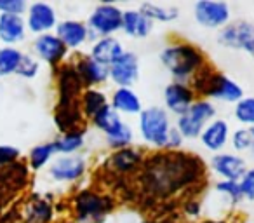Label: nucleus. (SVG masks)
Instances as JSON below:
<instances>
[{"instance_id":"1","label":"nucleus","mask_w":254,"mask_h":223,"mask_svg":"<svg viewBox=\"0 0 254 223\" xmlns=\"http://www.w3.org/2000/svg\"><path fill=\"white\" fill-rule=\"evenodd\" d=\"M202 162L181 152H162L150 157L141 166V183L157 197L171 194L193 183L202 173Z\"/></svg>"},{"instance_id":"2","label":"nucleus","mask_w":254,"mask_h":223,"mask_svg":"<svg viewBox=\"0 0 254 223\" xmlns=\"http://www.w3.org/2000/svg\"><path fill=\"white\" fill-rule=\"evenodd\" d=\"M160 61L174 77V82H183V84H191V80L207 67L204 53L193 44L183 40L164 47L160 53Z\"/></svg>"},{"instance_id":"3","label":"nucleus","mask_w":254,"mask_h":223,"mask_svg":"<svg viewBox=\"0 0 254 223\" xmlns=\"http://www.w3.org/2000/svg\"><path fill=\"white\" fill-rule=\"evenodd\" d=\"M200 82L198 87H195V92H200L209 101H221V103H239L244 98V89L237 84L233 78L226 77L223 74H218L216 70H209L207 67L191 80L190 85H195Z\"/></svg>"},{"instance_id":"4","label":"nucleus","mask_w":254,"mask_h":223,"mask_svg":"<svg viewBox=\"0 0 254 223\" xmlns=\"http://www.w3.org/2000/svg\"><path fill=\"white\" fill-rule=\"evenodd\" d=\"M138 128L145 143L155 149H166L173 124L164 106H148L138 115Z\"/></svg>"},{"instance_id":"5","label":"nucleus","mask_w":254,"mask_h":223,"mask_svg":"<svg viewBox=\"0 0 254 223\" xmlns=\"http://www.w3.org/2000/svg\"><path fill=\"white\" fill-rule=\"evenodd\" d=\"M216 119V105L205 98H197L183 115L176 117V126L183 140H197L204 128Z\"/></svg>"},{"instance_id":"6","label":"nucleus","mask_w":254,"mask_h":223,"mask_svg":"<svg viewBox=\"0 0 254 223\" xmlns=\"http://www.w3.org/2000/svg\"><path fill=\"white\" fill-rule=\"evenodd\" d=\"M122 9L115 4H99L91 12L87 21L89 39L113 37L122 30Z\"/></svg>"},{"instance_id":"7","label":"nucleus","mask_w":254,"mask_h":223,"mask_svg":"<svg viewBox=\"0 0 254 223\" xmlns=\"http://www.w3.org/2000/svg\"><path fill=\"white\" fill-rule=\"evenodd\" d=\"M218 46L226 49L244 51L254 58V23L251 21H233L223 26L218 32Z\"/></svg>"},{"instance_id":"8","label":"nucleus","mask_w":254,"mask_h":223,"mask_svg":"<svg viewBox=\"0 0 254 223\" xmlns=\"http://www.w3.org/2000/svg\"><path fill=\"white\" fill-rule=\"evenodd\" d=\"M193 18L207 30H221L232 18V7L219 0H198L193 5Z\"/></svg>"},{"instance_id":"9","label":"nucleus","mask_w":254,"mask_h":223,"mask_svg":"<svg viewBox=\"0 0 254 223\" xmlns=\"http://www.w3.org/2000/svg\"><path fill=\"white\" fill-rule=\"evenodd\" d=\"M112 199L106 195L84 190L75 197V213L78 220L91 223H101L105 216L112 211Z\"/></svg>"},{"instance_id":"10","label":"nucleus","mask_w":254,"mask_h":223,"mask_svg":"<svg viewBox=\"0 0 254 223\" xmlns=\"http://www.w3.org/2000/svg\"><path fill=\"white\" fill-rule=\"evenodd\" d=\"M197 99V92L193 91L190 84L183 82H171L164 89V108L167 114H173L176 117L183 115Z\"/></svg>"},{"instance_id":"11","label":"nucleus","mask_w":254,"mask_h":223,"mask_svg":"<svg viewBox=\"0 0 254 223\" xmlns=\"http://www.w3.org/2000/svg\"><path fill=\"white\" fill-rule=\"evenodd\" d=\"M108 77L117 87H132L139 77V61L134 53H126L108 68Z\"/></svg>"},{"instance_id":"12","label":"nucleus","mask_w":254,"mask_h":223,"mask_svg":"<svg viewBox=\"0 0 254 223\" xmlns=\"http://www.w3.org/2000/svg\"><path fill=\"white\" fill-rule=\"evenodd\" d=\"M211 169L225 181H239L247 171V162L237 153H214L211 157Z\"/></svg>"},{"instance_id":"13","label":"nucleus","mask_w":254,"mask_h":223,"mask_svg":"<svg viewBox=\"0 0 254 223\" xmlns=\"http://www.w3.org/2000/svg\"><path fill=\"white\" fill-rule=\"evenodd\" d=\"M85 171H87V162L82 155H61L49 167V174L56 181L80 180Z\"/></svg>"},{"instance_id":"14","label":"nucleus","mask_w":254,"mask_h":223,"mask_svg":"<svg viewBox=\"0 0 254 223\" xmlns=\"http://www.w3.org/2000/svg\"><path fill=\"white\" fill-rule=\"evenodd\" d=\"M124 53H126V47H124V44L117 37H103V39L94 40L89 56L96 63L110 68Z\"/></svg>"},{"instance_id":"15","label":"nucleus","mask_w":254,"mask_h":223,"mask_svg":"<svg viewBox=\"0 0 254 223\" xmlns=\"http://www.w3.org/2000/svg\"><path fill=\"white\" fill-rule=\"evenodd\" d=\"M200 143L209 150V152L219 153L226 147L230 140V126L223 119H214L204 128L200 133Z\"/></svg>"},{"instance_id":"16","label":"nucleus","mask_w":254,"mask_h":223,"mask_svg":"<svg viewBox=\"0 0 254 223\" xmlns=\"http://www.w3.org/2000/svg\"><path fill=\"white\" fill-rule=\"evenodd\" d=\"M54 35L64 44L66 49H78L89 40V28L85 23L77 19H66L56 26Z\"/></svg>"},{"instance_id":"17","label":"nucleus","mask_w":254,"mask_h":223,"mask_svg":"<svg viewBox=\"0 0 254 223\" xmlns=\"http://www.w3.org/2000/svg\"><path fill=\"white\" fill-rule=\"evenodd\" d=\"M143 162H145V155L141 150L134 149V147H127L122 150H115L110 155L106 166L117 174H127L143 166Z\"/></svg>"},{"instance_id":"18","label":"nucleus","mask_w":254,"mask_h":223,"mask_svg":"<svg viewBox=\"0 0 254 223\" xmlns=\"http://www.w3.org/2000/svg\"><path fill=\"white\" fill-rule=\"evenodd\" d=\"M75 72H77L78 78L84 85L89 87H96V85H101L105 84L106 80H110L108 77V68L103 67V65L96 63L91 56H82L77 60L75 63Z\"/></svg>"},{"instance_id":"19","label":"nucleus","mask_w":254,"mask_h":223,"mask_svg":"<svg viewBox=\"0 0 254 223\" xmlns=\"http://www.w3.org/2000/svg\"><path fill=\"white\" fill-rule=\"evenodd\" d=\"M56 26V11L53 5L46 4V2H37V4L30 5L28 9V28L30 32L39 33H49Z\"/></svg>"},{"instance_id":"20","label":"nucleus","mask_w":254,"mask_h":223,"mask_svg":"<svg viewBox=\"0 0 254 223\" xmlns=\"http://www.w3.org/2000/svg\"><path fill=\"white\" fill-rule=\"evenodd\" d=\"M108 101L120 115H139L143 110L141 98L132 87H115Z\"/></svg>"},{"instance_id":"21","label":"nucleus","mask_w":254,"mask_h":223,"mask_svg":"<svg viewBox=\"0 0 254 223\" xmlns=\"http://www.w3.org/2000/svg\"><path fill=\"white\" fill-rule=\"evenodd\" d=\"M153 23L139 9H127L122 12V32L132 39H145L152 33Z\"/></svg>"},{"instance_id":"22","label":"nucleus","mask_w":254,"mask_h":223,"mask_svg":"<svg viewBox=\"0 0 254 223\" xmlns=\"http://www.w3.org/2000/svg\"><path fill=\"white\" fill-rule=\"evenodd\" d=\"M33 47H35V53L39 54L40 60L47 61V63H51V65L60 63V61L66 56V51H68L66 47H64V44L61 42L56 35H53V33H44V35H40L39 39L35 40Z\"/></svg>"},{"instance_id":"23","label":"nucleus","mask_w":254,"mask_h":223,"mask_svg":"<svg viewBox=\"0 0 254 223\" xmlns=\"http://www.w3.org/2000/svg\"><path fill=\"white\" fill-rule=\"evenodd\" d=\"M25 37V21L21 16L0 14V40L5 44H16Z\"/></svg>"},{"instance_id":"24","label":"nucleus","mask_w":254,"mask_h":223,"mask_svg":"<svg viewBox=\"0 0 254 223\" xmlns=\"http://www.w3.org/2000/svg\"><path fill=\"white\" fill-rule=\"evenodd\" d=\"M92 124H94V128L99 129L105 136H110L122 128L124 119H122V115H120L119 112H115L108 103L105 108H101L98 114L92 117Z\"/></svg>"},{"instance_id":"25","label":"nucleus","mask_w":254,"mask_h":223,"mask_svg":"<svg viewBox=\"0 0 254 223\" xmlns=\"http://www.w3.org/2000/svg\"><path fill=\"white\" fill-rule=\"evenodd\" d=\"M108 103L110 101L105 92L96 87H89L80 94V105L78 106H80V114L92 121V117H94L101 108H105Z\"/></svg>"},{"instance_id":"26","label":"nucleus","mask_w":254,"mask_h":223,"mask_svg":"<svg viewBox=\"0 0 254 223\" xmlns=\"http://www.w3.org/2000/svg\"><path fill=\"white\" fill-rule=\"evenodd\" d=\"M139 11L152 23L153 21L171 23L180 18V9L176 5H160V4H153V2H145V4L139 5Z\"/></svg>"},{"instance_id":"27","label":"nucleus","mask_w":254,"mask_h":223,"mask_svg":"<svg viewBox=\"0 0 254 223\" xmlns=\"http://www.w3.org/2000/svg\"><path fill=\"white\" fill-rule=\"evenodd\" d=\"M85 138L84 133L80 129H75V131H68L63 133L56 142H53L56 153H64V155H75L78 150L84 147Z\"/></svg>"},{"instance_id":"28","label":"nucleus","mask_w":254,"mask_h":223,"mask_svg":"<svg viewBox=\"0 0 254 223\" xmlns=\"http://www.w3.org/2000/svg\"><path fill=\"white\" fill-rule=\"evenodd\" d=\"M23 54L14 47H4L0 49V77L11 75L18 72V67L21 63Z\"/></svg>"},{"instance_id":"29","label":"nucleus","mask_w":254,"mask_h":223,"mask_svg":"<svg viewBox=\"0 0 254 223\" xmlns=\"http://www.w3.org/2000/svg\"><path fill=\"white\" fill-rule=\"evenodd\" d=\"M233 115L242 126L254 128V96H244L239 103H235Z\"/></svg>"},{"instance_id":"30","label":"nucleus","mask_w":254,"mask_h":223,"mask_svg":"<svg viewBox=\"0 0 254 223\" xmlns=\"http://www.w3.org/2000/svg\"><path fill=\"white\" fill-rule=\"evenodd\" d=\"M132 142H134V131H132V128L127 122H124V126L117 133L106 136V145L110 149H113V152L132 147Z\"/></svg>"},{"instance_id":"31","label":"nucleus","mask_w":254,"mask_h":223,"mask_svg":"<svg viewBox=\"0 0 254 223\" xmlns=\"http://www.w3.org/2000/svg\"><path fill=\"white\" fill-rule=\"evenodd\" d=\"M230 143H232L235 152H251L254 147V136L251 128H240L230 135Z\"/></svg>"},{"instance_id":"32","label":"nucleus","mask_w":254,"mask_h":223,"mask_svg":"<svg viewBox=\"0 0 254 223\" xmlns=\"http://www.w3.org/2000/svg\"><path fill=\"white\" fill-rule=\"evenodd\" d=\"M56 153V149H54L53 143H44V145H39L30 152V166L33 169H40L44 167Z\"/></svg>"},{"instance_id":"33","label":"nucleus","mask_w":254,"mask_h":223,"mask_svg":"<svg viewBox=\"0 0 254 223\" xmlns=\"http://www.w3.org/2000/svg\"><path fill=\"white\" fill-rule=\"evenodd\" d=\"M214 190L218 192L219 195H223L230 204H239V202L244 201V195H242V192H240L239 181L221 180L219 183L214 185Z\"/></svg>"},{"instance_id":"34","label":"nucleus","mask_w":254,"mask_h":223,"mask_svg":"<svg viewBox=\"0 0 254 223\" xmlns=\"http://www.w3.org/2000/svg\"><path fill=\"white\" fill-rule=\"evenodd\" d=\"M53 218V208L46 201H35L28 208V223H47Z\"/></svg>"},{"instance_id":"35","label":"nucleus","mask_w":254,"mask_h":223,"mask_svg":"<svg viewBox=\"0 0 254 223\" xmlns=\"http://www.w3.org/2000/svg\"><path fill=\"white\" fill-rule=\"evenodd\" d=\"M239 187H240V192H242L244 199L254 201V167H247L244 176L239 180Z\"/></svg>"},{"instance_id":"36","label":"nucleus","mask_w":254,"mask_h":223,"mask_svg":"<svg viewBox=\"0 0 254 223\" xmlns=\"http://www.w3.org/2000/svg\"><path fill=\"white\" fill-rule=\"evenodd\" d=\"M16 74H19L21 77H26V78L35 77V75L39 74V61H37L35 58L25 56V54H23L21 63H19L18 72H16Z\"/></svg>"},{"instance_id":"37","label":"nucleus","mask_w":254,"mask_h":223,"mask_svg":"<svg viewBox=\"0 0 254 223\" xmlns=\"http://www.w3.org/2000/svg\"><path fill=\"white\" fill-rule=\"evenodd\" d=\"M26 9L23 0H0V11L4 14H16L19 16Z\"/></svg>"},{"instance_id":"38","label":"nucleus","mask_w":254,"mask_h":223,"mask_svg":"<svg viewBox=\"0 0 254 223\" xmlns=\"http://www.w3.org/2000/svg\"><path fill=\"white\" fill-rule=\"evenodd\" d=\"M183 136L178 133V129L176 128H173L171 129V133H169V138H167V145H166V149L169 150V152H178V150L183 147Z\"/></svg>"},{"instance_id":"39","label":"nucleus","mask_w":254,"mask_h":223,"mask_svg":"<svg viewBox=\"0 0 254 223\" xmlns=\"http://www.w3.org/2000/svg\"><path fill=\"white\" fill-rule=\"evenodd\" d=\"M19 155L18 149H12V147H2L0 145V164H9L12 160H16Z\"/></svg>"},{"instance_id":"40","label":"nucleus","mask_w":254,"mask_h":223,"mask_svg":"<svg viewBox=\"0 0 254 223\" xmlns=\"http://www.w3.org/2000/svg\"><path fill=\"white\" fill-rule=\"evenodd\" d=\"M139 223H159V222H155V220H143V222H139Z\"/></svg>"},{"instance_id":"41","label":"nucleus","mask_w":254,"mask_h":223,"mask_svg":"<svg viewBox=\"0 0 254 223\" xmlns=\"http://www.w3.org/2000/svg\"><path fill=\"white\" fill-rule=\"evenodd\" d=\"M251 155H253V159H254V147L251 149Z\"/></svg>"},{"instance_id":"42","label":"nucleus","mask_w":254,"mask_h":223,"mask_svg":"<svg viewBox=\"0 0 254 223\" xmlns=\"http://www.w3.org/2000/svg\"><path fill=\"white\" fill-rule=\"evenodd\" d=\"M251 131H253V136H254V128H251Z\"/></svg>"}]
</instances>
